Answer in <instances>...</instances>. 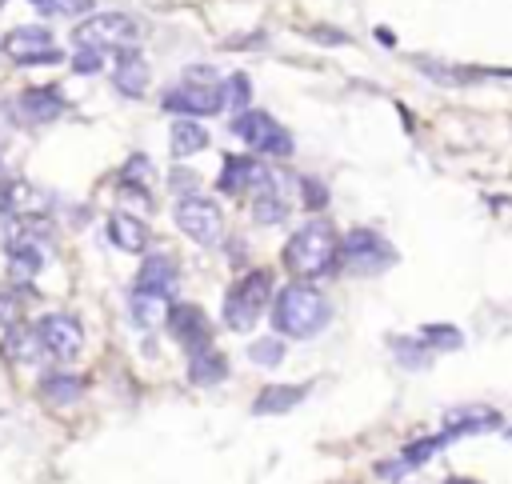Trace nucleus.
Instances as JSON below:
<instances>
[{"label": "nucleus", "instance_id": "nucleus-1", "mask_svg": "<svg viewBox=\"0 0 512 484\" xmlns=\"http://www.w3.org/2000/svg\"><path fill=\"white\" fill-rule=\"evenodd\" d=\"M332 320V304L312 284H288L272 296V328L288 340H312Z\"/></svg>", "mask_w": 512, "mask_h": 484}, {"label": "nucleus", "instance_id": "nucleus-2", "mask_svg": "<svg viewBox=\"0 0 512 484\" xmlns=\"http://www.w3.org/2000/svg\"><path fill=\"white\" fill-rule=\"evenodd\" d=\"M284 264L296 276H324L340 264V236L328 220L300 224L284 244Z\"/></svg>", "mask_w": 512, "mask_h": 484}, {"label": "nucleus", "instance_id": "nucleus-3", "mask_svg": "<svg viewBox=\"0 0 512 484\" xmlns=\"http://www.w3.org/2000/svg\"><path fill=\"white\" fill-rule=\"evenodd\" d=\"M264 308H272V272H268V268L244 272V276L224 292V324H228L232 332H252L256 320L264 316Z\"/></svg>", "mask_w": 512, "mask_h": 484}, {"label": "nucleus", "instance_id": "nucleus-4", "mask_svg": "<svg viewBox=\"0 0 512 484\" xmlns=\"http://www.w3.org/2000/svg\"><path fill=\"white\" fill-rule=\"evenodd\" d=\"M136 36H140V24L124 12H92L72 28V44L92 52H128Z\"/></svg>", "mask_w": 512, "mask_h": 484}, {"label": "nucleus", "instance_id": "nucleus-5", "mask_svg": "<svg viewBox=\"0 0 512 484\" xmlns=\"http://www.w3.org/2000/svg\"><path fill=\"white\" fill-rule=\"evenodd\" d=\"M340 264L348 272H356V276H376V272L396 264V248L372 228H352L340 240Z\"/></svg>", "mask_w": 512, "mask_h": 484}, {"label": "nucleus", "instance_id": "nucleus-6", "mask_svg": "<svg viewBox=\"0 0 512 484\" xmlns=\"http://www.w3.org/2000/svg\"><path fill=\"white\" fill-rule=\"evenodd\" d=\"M232 132L264 156H292V132L264 108H248V112L232 116Z\"/></svg>", "mask_w": 512, "mask_h": 484}, {"label": "nucleus", "instance_id": "nucleus-7", "mask_svg": "<svg viewBox=\"0 0 512 484\" xmlns=\"http://www.w3.org/2000/svg\"><path fill=\"white\" fill-rule=\"evenodd\" d=\"M164 112L172 116H216L224 112V80H212V84H196V80H180L164 92L160 100Z\"/></svg>", "mask_w": 512, "mask_h": 484}, {"label": "nucleus", "instance_id": "nucleus-8", "mask_svg": "<svg viewBox=\"0 0 512 484\" xmlns=\"http://www.w3.org/2000/svg\"><path fill=\"white\" fill-rule=\"evenodd\" d=\"M172 216H176V228H180L184 236H192L196 244H204V248L216 244L220 232H224L220 208H216L212 200H204V196H180L176 208H172Z\"/></svg>", "mask_w": 512, "mask_h": 484}, {"label": "nucleus", "instance_id": "nucleus-9", "mask_svg": "<svg viewBox=\"0 0 512 484\" xmlns=\"http://www.w3.org/2000/svg\"><path fill=\"white\" fill-rule=\"evenodd\" d=\"M32 328H36L44 352L56 356V360H72V356H80V348H84V328H80V320H72L68 312H48V316H40Z\"/></svg>", "mask_w": 512, "mask_h": 484}, {"label": "nucleus", "instance_id": "nucleus-10", "mask_svg": "<svg viewBox=\"0 0 512 484\" xmlns=\"http://www.w3.org/2000/svg\"><path fill=\"white\" fill-rule=\"evenodd\" d=\"M288 176L276 168H264L256 188H252V216L256 224H280L288 216Z\"/></svg>", "mask_w": 512, "mask_h": 484}, {"label": "nucleus", "instance_id": "nucleus-11", "mask_svg": "<svg viewBox=\"0 0 512 484\" xmlns=\"http://www.w3.org/2000/svg\"><path fill=\"white\" fill-rule=\"evenodd\" d=\"M4 48L12 52V60H16V64H56V60H64V52H60V48H52V32H48V28H40V24L12 28V32H8V40H4Z\"/></svg>", "mask_w": 512, "mask_h": 484}, {"label": "nucleus", "instance_id": "nucleus-12", "mask_svg": "<svg viewBox=\"0 0 512 484\" xmlns=\"http://www.w3.org/2000/svg\"><path fill=\"white\" fill-rule=\"evenodd\" d=\"M168 332L176 344H184L188 352H200L212 344V328H208V316L196 308V304H172L168 308Z\"/></svg>", "mask_w": 512, "mask_h": 484}, {"label": "nucleus", "instance_id": "nucleus-13", "mask_svg": "<svg viewBox=\"0 0 512 484\" xmlns=\"http://www.w3.org/2000/svg\"><path fill=\"white\" fill-rule=\"evenodd\" d=\"M500 428V412L488 408V404H460V408H448L444 412V432L456 440V436H472V432H492Z\"/></svg>", "mask_w": 512, "mask_h": 484}, {"label": "nucleus", "instance_id": "nucleus-14", "mask_svg": "<svg viewBox=\"0 0 512 484\" xmlns=\"http://www.w3.org/2000/svg\"><path fill=\"white\" fill-rule=\"evenodd\" d=\"M112 88L128 100H140L148 92V64L136 48L128 52H116V68H112Z\"/></svg>", "mask_w": 512, "mask_h": 484}, {"label": "nucleus", "instance_id": "nucleus-15", "mask_svg": "<svg viewBox=\"0 0 512 484\" xmlns=\"http://www.w3.org/2000/svg\"><path fill=\"white\" fill-rule=\"evenodd\" d=\"M60 112H64V100H60L56 88H28V92H20L16 104H12V116H20V120H28V124L56 120Z\"/></svg>", "mask_w": 512, "mask_h": 484}, {"label": "nucleus", "instance_id": "nucleus-16", "mask_svg": "<svg viewBox=\"0 0 512 484\" xmlns=\"http://www.w3.org/2000/svg\"><path fill=\"white\" fill-rule=\"evenodd\" d=\"M260 172H264V164H260V160H252V156H224V168H220L216 188H220V192H228V196L252 192V188H256V180H260Z\"/></svg>", "mask_w": 512, "mask_h": 484}, {"label": "nucleus", "instance_id": "nucleus-17", "mask_svg": "<svg viewBox=\"0 0 512 484\" xmlns=\"http://www.w3.org/2000/svg\"><path fill=\"white\" fill-rule=\"evenodd\" d=\"M108 240L120 252H144L148 248V224L132 212H112L108 216Z\"/></svg>", "mask_w": 512, "mask_h": 484}, {"label": "nucleus", "instance_id": "nucleus-18", "mask_svg": "<svg viewBox=\"0 0 512 484\" xmlns=\"http://www.w3.org/2000/svg\"><path fill=\"white\" fill-rule=\"evenodd\" d=\"M136 288H148V292H164V296H172V288H176V260H172V256H164V252L144 256V264H140V272H136Z\"/></svg>", "mask_w": 512, "mask_h": 484}, {"label": "nucleus", "instance_id": "nucleus-19", "mask_svg": "<svg viewBox=\"0 0 512 484\" xmlns=\"http://www.w3.org/2000/svg\"><path fill=\"white\" fill-rule=\"evenodd\" d=\"M168 296L164 292H148V288H132L128 296V312H132V324L136 328H156L160 320H168Z\"/></svg>", "mask_w": 512, "mask_h": 484}, {"label": "nucleus", "instance_id": "nucleus-20", "mask_svg": "<svg viewBox=\"0 0 512 484\" xmlns=\"http://www.w3.org/2000/svg\"><path fill=\"white\" fill-rule=\"evenodd\" d=\"M304 396H308V384H268V388L252 400V412H256V416H280V412L296 408Z\"/></svg>", "mask_w": 512, "mask_h": 484}, {"label": "nucleus", "instance_id": "nucleus-21", "mask_svg": "<svg viewBox=\"0 0 512 484\" xmlns=\"http://www.w3.org/2000/svg\"><path fill=\"white\" fill-rule=\"evenodd\" d=\"M228 376V360L208 344V348H200V352H188V380L192 384H200V388H208V384H220Z\"/></svg>", "mask_w": 512, "mask_h": 484}, {"label": "nucleus", "instance_id": "nucleus-22", "mask_svg": "<svg viewBox=\"0 0 512 484\" xmlns=\"http://www.w3.org/2000/svg\"><path fill=\"white\" fill-rule=\"evenodd\" d=\"M4 356H8V360H16V364H36V360H40V356H48V352H44V344H40L36 328H8Z\"/></svg>", "mask_w": 512, "mask_h": 484}, {"label": "nucleus", "instance_id": "nucleus-23", "mask_svg": "<svg viewBox=\"0 0 512 484\" xmlns=\"http://www.w3.org/2000/svg\"><path fill=\"white\" fill-rule=\"evenodd\" d=\"M168 148H172V156H192V152H200V148H208V132L196 124V120H176L172 124V132H168Z\"/></svg>", "mask_w": 512, "mask_h": 484}, {"label": "nucleus", "instance_id": "nucleus-24", "mask_svg": "<svg viewBox=\"0 0 512 484\" xmlns=\"http://www.w3.org/2000/svg\"><path fill=\"white\" fill-rule=\"evenodd\" d=\"M388 344H392L396 364H400V368H408V372H412V368H428V364H432V348H428L420 336H392Z\"/></svg>", "mask_w": 512, "mask_h": 484}, {"label": "nucleus", "instance_id": "nucleus-25", "mask_svg": "<svg viewBox=\"0 0 512 484\" xmlns=\"http://www.w3.org/2000/svg\"><path fill=\"white\" fill-rule=\"evenodd\" d=\"M8 264H12L16 280H32L44 268V252H40V244H16V248H8Z\"/></svg>", "mask_w": 512, "mask_h": 484}, {"label": "nucleus", "instance_id": "nucleus-26", "mask_svg": "<svg viewBox=\"0 0 512 484\" xmlns=\"http://www.w3.org/2000/svg\"><path fill=\"white\" fill-rule=\"evenodd\" d=\"M40 392H44L48 404H72V400H80L84 384H80V376H64V372H56V376H44Z\"/></svg>", "mask_w": 512, "mask_h": 484}, {"label": "nucleus", "instance_id": "nucleus-27", "mask_svg": "<svg viewBox=\"0 0 512 484\" xmlns=\"http://www.w3.org/2000/svg\"><path fill=\"white\" fill-rule=\"evenodd\" d=\"M444 444H452V436L448 432H436V436H424V440H412L404 452H400V464L404 468H416V464H424L428 456H436Z\"/></svg>", "mask_w": 512, "mask_h": 484}, {"label": "nucleus", "instance_id": "nucleus-28", "mask_svg": "<svg viewBox=\"0 0 512 484\" xmlns=\"http://www.w3.org/2000/svg\"><path fill=\"white\" fill-rule=\"evenodd\" d=\"M420 340H424L432 352H456V348L464 344L460 328H452V324H424V328H420Z\"/></svg>", "mask_w": 512, "mask_h": 484}, {"label": "nucleus", "instance_id": "nucleus-29", "mask_svg": "<svg viewBox=\"0 0 512 484\" xmlns=\"http://www.w3.org/2000/svg\"><path fill=\"white\" fill-rule=\"evenodd\" d=\"M248 360L260 368H276L284 360V336H260L248 344Z\"/></svg>", "mask_w": 512, "mask_h": 484}, {"label": "nucleus", "instance_id": "nucleus-30", "mask_svg": "<svg viewBox=\"0 0 512 484\" xmlns=\"http://www.w3.org/2000/svg\"><path fill=\"white\" fill-rule=\"evenodd\" d=\"M252 100V84H248V76L244 72H236V76H224V108H252L248 104Z\"/></svg>", "mask_w": 512, "mask_h": 484}, {"label": "nucleus", "instance_id": "nucleus-31", "mask_svg": "<svg viewBox=\"0 0 512 484\" xmlns=\"http://www.w3.org/2000/svg\"><path fill=\"white\" fill-rule=\"evenodd\" d=\"M44 12L52 16H80V12H92V0H36Z\"/></svg>", "mask_w": 512, "mask_h": 484}, {"label": "nucleus", "instance_id": "nucleus-32", "mask_svg": "<svg viewBox=\"0 0 512 484\" xmlns=\"http://www.w3.org/2000/svg\"><path fill=\"white\" fill-rule=\"evenodd\" d=\"M300 192H304V208H324L328 204V188L320 180H312V176L300 180Z\"/></svg>", "mask_w": 512, "mask_h": 484}, {"label": "nucleus", "instance_id": "nucleus-33", "mask_svg": "<svg viewBox=\"0 0 512 484\" xmlns=\"http://www.w3.org/2000/svg\"><path fill=\"white\" fill-rule=\"evenodd\" d=\"M72 68L76 72H100L104 68V52H92V48H76V56H72Z\"/></svg>", "mask_w": 512, "mask_h": 484}, {"label": "nucleus", "instance_id": "nucleus-34", "mask_svg": "<svg viewBox=\"0 0 512 484\" xmlns=\"http://www.w3.org/2000/svg\"><path fill=\"white\" fill-rule=\"evenodd\" d=\"M16 316H20V300L8 296V292H0V332L16 328Z\"/></svg>", "mask_w": 512, "mask_h": 484}, {"label": "nucleus", "instance_id": "nucleus-35", "mask_svg": "<svg viewBox=\"0 0 512 484\" xmlns=\"http://www.w3.org/2000/svg\"><path fill=\"white\" fill-rule=\"evenodd\" d=\"M148 168H152V164H148V156H132V160L124 164V180H128V184H136V180H144V176H148Z\"/></svg>", "mask_w": 512, "mask_h": 484}, {"label": "nucleus", "instance_id": "nucleus-36", "mask_svg": "<svg viewBox=\"0 0 512 484\" xmlns=\"http://www.w3.org/2000/svg\"><path fill=\"white\" fill-rule=\"evenodd\" d=\"M172 188L184 192V196H196V176L184 172V168H176V172H172Z\"/></svg>", "mask_w": 512, "mask_h": 484}, {"label": "nucleus", "instance_id": "nucleus-37", "mask_svg": "<svg viewBox=\"0 0 512 484\" xmlns=\"http://www.w3.org/2000/svg\"><path fill=\"white\" fill-rule=\"evenodd\" d=\"M448 484H464V480H448Z\"/></svg>", "mask_w": 512, "mask_h": 484}, {"label": "nucleus", "instance_id": "nucleus-38", "mask_svg": "<svg viewBox=\"0 0 512 484\" xmlns=\"http://www.w3.org/2000/svg\"><path fill=\"white\" fill-rule=\"evenodd\" d=\"M508 436H512V432H508Z\"/></svg>", "mask_w": 512, "mask_h": 484}]
</instances>
